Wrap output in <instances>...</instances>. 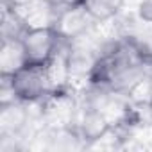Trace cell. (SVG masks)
Returning a JSON list of instances; mask_svg holds the SVG:
<instances>
[{"label":"cell","mask_w":152,"mask_h":152,"mask_svg":"<svg viewBox=\"0 0 152 152\" xmlns=\"http://www.w3.org/2000/svg\"><path fill=\"white\" fill-rule=\"evenodd\" d=\"M2 23H0V32L2 39H15V38H23L27 32V25L20 18V15L7 4L2 6Z\"/></svg>","instance_id":"8992f818"},{"label":"cell","mask_w":152,"mask_h":152,"mask_svg":"<svg viewBox=\"0 0 152 152\" xmlns=\"http://www.w3.org/2000/svg\"><path fill=\"white\" fill-rule=\"evenodd\" d=\"M29 63L22 38L2 39L0 47V72L2 75H15Z\"/></svg>","instance_id":"5b68a950"},{"label":"cell","mask_w":152,"mask_h":152,"mask_svg":"<svg viewBox=\"0 0 152 152\" xmlns=\"http://www.w3.org/2000/svg\"><path fill=\"white\" fill-rule=\"evenodd\" d=\"M95 20H109L124 9V0H81Z\"/></svg>","instance_id":"52a82bcc"},{"label":"cell","mask_w":152,"mask_h":152,"mask_svg":"<svg viewBox=\"0 0 152 152\" xmlns=\"http://www.w3.org/2000/svg\"><path fill=\"white\" fill-rule=\"evenodd\" d=\"M148 113H150V118H152V104H150V107H148Z\"/></svg>","instance_id":"9c48e42d"},{"label":"cell","mask_w":152,"mask_h":152,"mask_svg":"<svg viewBox=\"0 0 152 152\" xmlns=\"http://www.w3.org/2000/svg\"><path fill=\"white\" fill-rule=\"evenodd\" d=\"M11 81H13L16 97L23 102L43 100L52 93L45 64L27 63L22 70L11 75Z\"/></svg>","instance_id":"6da1fadb"},{"label":"cell","mask_w":152,"mask_h":152,"mask_svg":"<svg viewBox=\"0 0 152 152\" xmlns=\"http://www.w3.org/2000/svg\"><path fill=\"white\" fill-rule=\"evenodd\" d=\"M25 54L29 63L45 64L57 50L61 36L56 32V29H27V32L22 38Z\"/></svg>","instance_id":"3957f363"},{"label":"cell","mask_w":152,"mask_h":152,"mask_svg":"<svg viewBox=\"0 0 152 152\" xmlns=\"http://www.w3.org/2000/svg\"><path fill=\"white\" fill-rule=\"evenodd\" d=\"M147 0H124V11H140Z\"/></svg>","instance_id":"ba28073f"},{"label":"cell","mask_w":152,"mask_h":152,"mask_svg":"<svg viewBox=\"0 0 152 152\" xmlns=\"http://www.w3.org/2000/svg\"><path fill=\"white\" fill-rule=\"evenodd\" d=\"M99 20H95L90 11L81 4H70V6H64L59 9V16H57V22H56V32L72 41L75 38L83 36L84 32H88Z\"/></svg>","instance_id":"7a4b0ae2"},{"label":"cell","mask_w":152,"mask_h":152,"mask_svg":"<svg viewBox=\"0 0 152 152\" xmlns=\"http://www.w3.org/2000/svg\"><path fill=\"white\" fill-rule=\"evenodd\" d=\"M13 9L20 15L27 29H54L59 16V7L54 6L50 0H31V2Z\"/></svg>","instance_id":"277c9868"}]
</instances>
